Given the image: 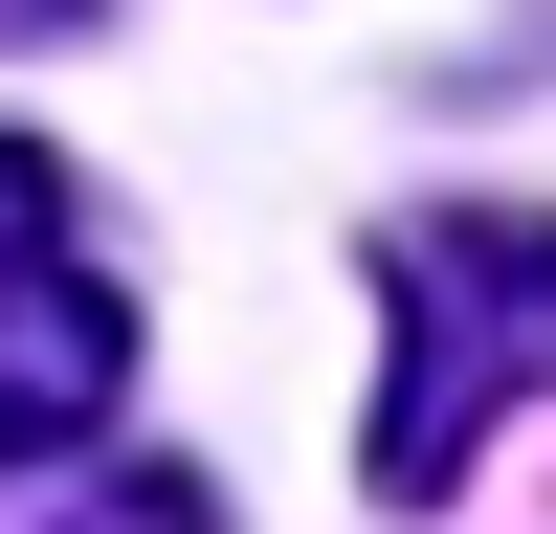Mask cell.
Returning <instances> with one entry per match:
<instances>
[{"mask_svg": "<svg viewBox=\"0 0 556 534\" xmlns=\"http://www.w3.org/2000/svg\"><path fill=\"white\" fill-rule=\"evenodd\" d=\"M45 23H89V0H0V44H45Z\"/></svg>", "mask_w": 556, "mask_h": 534, "instance_id": "cell-5", "label": "cell"}, {"mask_svg": "<svg viewBox=\"0 0 556 534\" xmlns=\"http://www.w3.org/2000/svg\"><path fill=\"white\" fill-rule=\"evenodd\" d=\"M0 267H67V156L45 134H0Z\"/></svg>", "mask_w": 556, "mask_h": 534, "instance_id": "cell-4", "label": "cell"}, {"mask_svg": "<svg viewBox=\"0 0 556 534\" xmlns=\"http://www.w3.org/2000/svg\"><path fill=\"white\" fill-rule=\"evenodd\" d=\"M0 534H223L201 468H0Z\"/></svg>", "mask_w": 556, "mask_h": 534, "instance_id": "cell-3", "label": "cell"}, {"mask_svg": "<svg viewBox=\"0 0 556 534\" xmlns=\"http://www.w3.org/2000/svg\"><path fill=\"white\" fill-rule=\"evenodd\" d=\"M134 400V290L112 267H0V468H67Z\"/></svg>", "mask_w": 556, "mask_h": 534, "instance_id": "cell-2", "label": "cell"}, {"mask_svg": "<svg viewBox=\"0 0 556 534\" xmlns=\"http://www.w3.org/2000/svg\"><path fill=\"white\" fill-rule=\"evenodd\" d=\"M379 423H356V468H379V512H445L468 490V445L513 423V400H556V223L534 201H424L379 245Z\"/></svg>", "mask_w": 556, "mask_h": 534, "instance_id": "cell-1", "label": "cell"}]
</instances>
